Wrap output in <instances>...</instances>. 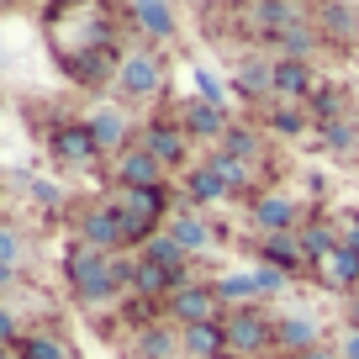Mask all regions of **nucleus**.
I'll return each instance as SVG.
<instances>
[{
	"instance_id": "23",
	"label": "nucleus",
	"mask_w": 359,
	"mask_h": 359,
	"mask_svg": "<svg viewBox=\"0 0 359 359\" xmlns=\"http://www.w3.org/2000/svg\"><path fill=\"white\" fill-rule=\"evenodd\" d=\"M323 285H333V291H359V254L354 248L338 243V254L323 264Z\"/></svg>"
},
{
	"instance_id": "38",
	"label": "nucleus",
	"mask_w": 359,
	"mask_h": 359,
	"mask_svg": "<svg viewBox=\"0 0 359 359\" xmlns=\"http://www.w3.org/2000/svg\"><path fill=\"white\" fill-rule=\"evenodd\" d=\"M348 323H354V333H359V302H354V312H348Z\"/></svg>"
},
{
	"instance_id": "33",
	"label": "nucleus",
	"mask_w": 359,
	"mask_h": 359,
	"mask_svg": "<svg viewBox=\"0 0 359 359\" xmlns=\"http://www.w3.org/2000/svg\"><path fill=\"white\" fill-rule=\"evenodd\" d=\"M196 90H201V101H212V106H227V90H222V79H217L212 69H196Z\"/></svg>"
},
{
	"instance_id": "8",
	"label": "nucleus",
	"mask_w": 359,
	"mask_h": 359,
	"mask_svg": "<svg viewBox=\"0 0 359 359\" xmlns=\"http://www.w3.org/2000/svg\"><path fill=\"white\" fill-rule=\"evenodd\" d=\"M64 69H69V79L95 90L111 79V69H122V53L116 48H79V53H64Z\"/></svg>"
},
{
	"instance_id": "20",
	"label": "nucleus",
	"mask_w": 359,
	"mask_h": 359,
	"mask_svg": "<svg viewBox=\"0 0 359 359\" xmlns=\"http://www.w3.org/2000/svg\"><path fill=\"white\" fill-rule=\"evenodd\" d=\"M137 259H148V264L169 269V275H185V259H191V254H185V248H180V238L164 227L158 238H148V243H143V254H137Z\"/></svg>"
},
{
	"instance_id": "27",
	"label": "nucleus",
	"mask_w": 359,
	"mask_h": 359,
	"mask_svg": "<svg viewBox=\"0 0 359 359\" xmlns=\"http://www.w3.org/2000/svg\"><path fill=\"white\" fill-rule=\"evenodd\" d=\"M217 148H227L233 158H248V164H259V133H254V127H243V122H233V133H227Z\"/></svg>"
},
{
	"instance_id": "3",
	"label": "nucleus",
	"mask_w": 359,
	"mask_h": 359,
	"mask_svg": "<svg viewBox=\"0 0 359 359\" xmlns=\"http://www.w3.org/2000/svg\"><path fill=\"white\" fill-rule=\"evenodd\" d=\"M164 323H180V327L222 323V302H217V285H206V280H196V285H180V291L164 302Z\"/></svg>"
},
{
	"instance_id": "31",
	"label": "nucleus",
	"mask_w": 359,
	"mask_h": 359,
	"mask_svg": "<svg viewBox=\"0 0 359 359\" xmlns=\"http://www.w3.org/2000/svg\"><path fill=\"white\" fill-rule=\"evenodd\" d=\"M317 16L327 22V32H333V37H348V32H354V22H359V11H354V6H323Z\"/></svg>"
},
{
	"instance_id": "22",
	"label": "nucleus",
	"mask_w": 359,
	"mask_h": 359,
	"mask_svg": "<svg viewBox=\"0 0 359 359\" xmlns=\"http://www.w3.org/2000/svg\"><path fill=\"white\" fill-rule=\"evenodd\" d=\"M227 196H233V191H227L206 164H196L191 175H185V201H191V206H217V201H227Z\"/></svg>"
},
{
	"instance_id": "21",
	"label": "nucleus",
	"mask_w": 359,
	"mask_h": 359,
	"mask_svg": "<svg viewBox=\"0 0 359 359\" xmlns=\"http://www.w3.org/2000/svg\"><path fill=\"white\" fill-rule=\"evenodd\" d=\"M90 133H95L101 154H111V158L127 154V122H122V111H90Z\"/></svg>"
},
{
	"instance_id": "19",
	"label": "nucleus",
	"mask_w": 359,
	"mask_h": 359,
	"mask_svg": "<svg viewBox=\"0 0 359 359\" xmlns=\"http://www.w3.org/2000/svg\"><path fill=\"white\" fill-rule=\"evenodd\" d=\"M122 16H127V22H133L143 37H175V11H169V6H154V0H133Z\"/></svg>"
},
{
	"instance_id": "11",
	"label": "nucleus",
	"mask_w": 359,
	"mask_h": 359,
	"mask_svg": "<svg viewBox=\"0 0 359 359\" xmlns=\"http://www.w3.org/2000/svg\"><path fill=\"white\" fill-rule=\"evenodd\" d=\"M137 148H143V154H154L158 164L169 169V164H180V158H185V127H175L169 116H154V122L143 127V143H137Z\"/></svg>"
},
{
	"instance_id": "10",
	"label": "nucleus",
	"mask_w": 359,
	"mask_h": 359,
	"mask_svg": "<svg viewBox=\"0 0 359 359\" xmlns=\"http://www.w3.org/2000/svg\"><path fill=\"white\" fill-rule=\"evenodd\" d=\"M116 85H122L127 95H158V85H164V69H158L154 53H122Z\"/></svg>"
},
{
	"instance_id": "25",
	"label": "nucleus",
	"mask_w": 359,
	"mask_h": 359,
	"mask_svg": "<svg viewBox=\"0 0 359 359\" xmlns=\"http://www.w3.org/2000/svg\"><path fill=\"white\" fill-rule=\"evenodd\" d=\"M6 359H69V348H64V338H53V333H27L16 348H6Z\"/></svg>"
},
{
	"instance_id": "26",
	"label": "nucleus",
	"mask_w": 359,
	"mask_h": 359,
	"mask_svg": "<svg viewBox=\"0 0 359 359\" xmlns=\"http://www.w3.org/2000/svg\"><path fill=\"white\" fill-rule=\"evenodd\" d=\"M264 127H269V133H280V137H302L306 127H312V111H306V106L280 101L275 111H264Z\"/></svg>"
},
{
	"instance_id": "6",
	"label": "nucleus",
	"mask_w": 359,
	"mask_h": 359,
	"mask_svg": "<svg viewBox=\"0 0 359 359\" xmlns=\"http://www.w3.org/2000/svg\"><path fill=\"white\" fill-rule=\"evenodd\" d=\"M275 344V323H269L259 306H243V312H233L227 317V348H233V359L238 354H259V348H269Z\"/></svg>"
},
{
	"instance_id": "5",
	"label": "nucleus",
	"mask_w": 359,
	"mask_h": 359,
	"mask_svg": "<svg viewBox=\"0 0 359 359\" xmlns=\"http://www.w3.org/2000/svg\"><path fill=\"white\" fill-rule=\"evenodd\" d=\"M74 243L95 248V254H116V248L127 243L116 201H101V206H90V212H79V238H74Z\"/></svg>"
},
{
	"instance_id": "37",
	"label": "nucleus",
	"mask_w": 359,
	"mask_h": 359,
	"mask_svg": "<svg viewBox=\"0 0 359 359\" xmlns=\"http://www.w3.org/2000/svg\"><path fill=\"white\" fill-rule=\"evenodd\" d=\"M296 359H338V354H327V348H306V354H296Z\"/></svg>"
},
{
	"instance_id": "30",
	"label": "nucleus",
	"mask_w": 359,
	"mask_h": 359,
	"mask_svg": "<svg viewBox=\"0 0 359 359\" xmlns=\"http://www.w3.org/2000/svg\"><path fill=\"white\" fill-rule=\"evenodd\" d=\"M323 137L327 148H338V154H348V148H359V127L344 122V116H333V122H323Z\"/></svg>"
},
{
	"instance_id": "34",
	"label": "nucleus",
	"mask_w": 359,
	"mask_h": 359,
	"mask_svg": "<svg viewBox=\"0 0 359 359\" xmlns=\"http://www.w3.org/2000/svg\"><path fill=\"white\" fill-rule=\"evenodd\" d=\"M32 201L37 206H58V185L53 180H32Z\"/></svg>"
},
{
	"instance_id": "14",
	"label": "nucleus",
	"mask_w": 359,
	"mask_h": 359,
	"mask_svg": "<svg viewBox=\"0 0 359 359\" xmlns=\"http://www.w3.org/2000/svg\"><path fill=\"white\" fill-rule=\"evenodd\" d=\"M169 233L180 238V248H185V254H206V248L217 243V227L206 222L201 212H191V206H185V212H175V217H169Z\"/></svg>"
},
{
	"instance_id": "18",
	"label": "nucleus",
	"mask_w": 359,
	"mask_h": 359,
	"mask_svg": "<svg viewBox=\"0 0 359 359\" xmlns=\"http://www.w3.org/2000/svg\"><path fill=\"white\" fill-rule=\"evenodd\" d=\"M238 95L243 101H264V95H275V64H264V58H243L233 74Z\"/></svg>"
},
{
	"instance_id": "9",
	"label": "nucleus",
	"mask_w": 359,
	"mask_h": 359,
	"mask_svg": "<svg viewBox=\"0 0 359 359\" xmlns=\"http://www.w3.org/2000/svg\"><path fill=\"white\" fill-rule=\"evenodd\" d=\"M180 127H185L191 137H206V143H222V137L233 133V122H227V106H212V101L180 106Z\"/></svg>"
},
{
	"instance_id": "16",
	"label": "nucleus",
	"mask_w": 359,
	"mask_h": 359,
	"mask_svg": "<svg viewBox=\"0 0 359 359\" xmlns=\"http://www.w3.org/2000/svg\"><path fill=\"white\" fill-rule=\"evenodd\" d=\"M206 169H212V175L222 180L233 196L254 191V164H248V158H233L227 148H212V154H206Z\"/></svg>"
},
{
	"instance_id": "28",
	"label": "nucleus",
	"mask_w": 359,
	"mask_h": 359,
	"mask_svg": "<svg viewBox=\"0 0 359 359\" xmlns=\"http://www.w3.org/2000/svg\"><path fill=\"white\" fill-rule=\"evenodd\" d=\"M169 348H175V333H169V323L143 327V338H137V359H169Z\"/></svg>"
},
{
	"instance_id": "29",
	"label": "nucleus",
	"mask_w": 359,
	"mask_h": 359,
	"mask_svg": "<svg viewBox=\"0 0 359 359\" xmlns=\"http://www.w3.org/2000/svg\"><path fill=\"white\" fill-rule=\"evenodd\" d=\"M275 43H280V53H285V58H302V64H306V53L317 48V32H312V27H302V22H296V27H285V32L275 37Z\"/></svg>"
},
{
	"instance_id": "17",
	"label": "nucleus",
	"mask_w": 359,
	"mask_h": 359,
	"mask_svg": "<svg viewBox=\"0 0 359 359\" xmlns=\"http://www.w3.org/2000/svg\"><path fill=\"white\" fill-rule=\"evenodd\" d=\"M275 344H280L291 359L306 354V348H323V344H317V317H302V312L280 317V323H275Z\"/></svg>"
},
{
	"instance_id": "32",
	"label": "nucleus",
	"mask_w": 359,
	"mask_h": 359,
	"mask_svg": "<svg viewBox=\"0 0 359 359\" xmlns=\"http://www.w3.org/2000/svg\"><path fill=\"white\" fill-rule=\"evenodd\" d=\"M254 280H259V296H280L285 285H291V275H285V269H275V264H259Z\"/></svg>"
},
{
	"instance_id": "13",
	"label": "nucleus",
	"mask_w": 359,
	"mask_h": 359,
	"mask_svg": "<svg viewBox=\"0 0 359 359\" xmlns=\"http://www.w3.org/2000/svg\"><path fill=\"white\" fill-rule=\"evenodd\" d=\"M312 64H302V58H275V95L291 106H306L312 101Z\"/></svg>"
},
{
	"instance_id": "39",
	"label": "nucleus",
	"mask_w": 359,
	"mask_h": 359,
	"mask_svg": "<svg viewBox=\"0 0 359 359\" xmlns=\"http://www.w3.org/2000/svg\"><path fill=\"white\" fill-rule=\"evenodd\" d=\"M354 302H359V291H354Z\"/></svg>"
},
{
	"instance_id": "7",
	"label": "nucleus",
	"mask_w": 359,
	"mask_h": 359,
	"mask_svg": "<svg viewBox=\"0 0 359 359\" xmlns=\"http://www.w3.org/2000/svg\"><path fill=\"white\" fill-rule=\"evenodd\" d=\"M48 154H53L58 164H95L101 143H95L90 122H58L53 133H48Z\"/></svg>"
},
{
	"instance_id": "12",
	"label": "nucleus",
	"mask_w": 359,
	"mask_h": 359,
	"mask_svg": "<svg viewBox=\"0 0 359 359\" xmlns=\"http://www.w3.org/2000/svg\"><path fill=\"white\" fill-rule=\"evenodd\" d=\"M116 185L122 191H154V185H164V164L154 154H143V148H127L116 158Z\"/></svg>"
},
{
	"instance_id": "15",
	"label": "nucleus",
	"mask_w": 359,
	"mask_h": 359,
	"mask_svg": "<svg viewBox=\"0 0 359 359\" xmlns=\"http://www.w3.org/2000/svg\"><path fill=\"white\" fill-rule=\"evenodd\" d=\"M259 264H275V269H285V275H302L306 269V259H302V238L296 233H285V238H259Z\"/></svg>"
},
{
	"instance_id": "2",
	"label": "nucleus",
	"mask_w": 359,
	"mask_h": 359,
	"mask_svg": "<svg viewBox=\"0 0 359 359\" xmlns=\"http://www.w3.org/2000/svg\"><path fill=\"white\" fill-rule=\"evenodd\" d=\"M111 201H116V212H122V238L143 248L148 238H158V217L169 212V185H154V191H116Z\"/></svg>"
},
{
	"instance_id": "36",
	"label": "nucleus",
	"mask_w": 359,
	"mask_h": 359,
	"mask_svg": "<svg viewBox=\"0 0 359 359\" xmlns=\"http://www.w3.org/2000/svg\"><path fill=\"white\" fill-rule=\"evenodd\" d=\"M344 359H359V333H348V338H344Z\"/></svg>"
},
{
	"instance_id": "24",
	"label": "nucleus",
	"mask_w": 359,
	"mask_h": 359,
	"mask_svg": "<svg viewBox=\"0 0 359 359\" xmlns=\"http://www.w3.org/2000/svg\"><path fill=\"white\" fill-rule=\"evenodd\" d=\"M217 285V302L222 306H238V312H243V306H259V280L254 275H222V280H212Z\"/></svg>"
},
{
	"instance_id": "1",
	"label": "nucleus",
	"mask_w": 359,
	"mask_h": 359,
	"mask_svg": "<svg viewBox=\"0 0 359 359\" xmlns=\"http://www.w3.org/2000/svg\"><path fill=\"white\" fill-rule=\"evenodd\" d=\"M64 269H69V291H74L85 306H106V302H116L122 291L133 296V275H137L133 259L95 254V248H85V243H69Z\"/></svg>"
},
{
	"instance_id": "35",
	"label": "nucleus",
	"mask_w": 359,
	"mask_h": 359,
	"mask_svg": "<svg viewBox=\"0 0 359 359\" xmlns=\"http://www.w3.org/2000/svg\"><path fill=\"white\" fill-rule=\"evenodd\" d=\"M344 248H354V254H359V217H348V233H344Z\"/></svg>"
},
{
	"instance_id": "4",
	"label": "nucleus",
	"mask_w": 359,
	"mask_h": 359,
	"mask_svg": "<svg viewBox=\"0 0 359 359\" xmlns=\"http://www.w3.org/2000/svg\"><path fill=\"white\" fill-rule=\"evenodd\" d=\"M296 222H302V201L296 196H280V191H264L248 201V227L264 238H285L296 233Z\"/></svg>"
}]
</instances>
